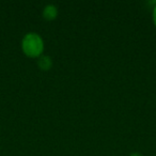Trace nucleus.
Here are the masks:
<instances>
[{"label": "nucleus", "instance_id": "1", "mask_svg": "<svg viewBox=\"0 0 156 156\" xmlns=\"http://www.w3.org/2000/svg\"><path fill=\"white\" fill-rule=\"evenodd\" d=\"M22 50L29 58H39L42 56L45 49V42L40 33L30 31L24 34L20 42Z\"/></svg>", "mask_w": 156, "mask_h": 156}, {"label": "nucleus", "instance_id": "2", "mask_svg": "<svg viewBox=\"0 0 156 156\" xmlns=\"http://www.w3.org/2000/svg\"><path fill=\"white\" fill-rule=\"evenodd\" d=\"M59 14V9L55 3H48L43 8L42 15L46 20H54L57 18Z\"/></svg>", "mask_w": 156, "mask_h": 156}, {"label": "nucleus", "instance_id": "3", "mask_svg": "<svg viewBox=\"0 0 156 156\" xmlns=\"http://www.w3.org/2000/svg\"><path fill=\"white\" fill-rule=\"evenodd\" d=\"M37 63L39 69H42V71H49V69H51L52 64H54L51 57L48 56V55H44V54L37 58Z\"/></svg>", "mask_w": 156, "mask_h": 156}, {"label": "nucleus", "instance_id": "4", "mask_svg": "<svg viewBox=\"0 0 156 156\" xmlns=\"http://www.w3.org/2000/svg\"><path fill=\"white\" fill-rule=\"evenodd\" d=\"M152 20H153L154 26L156 27V2L155 5L153 7V9H152Z\"/></svg>", "mask_w": 156, "mask_h": 156}, {"label": "nucleus", "instance_id": "5", "mask_svg": "<svg viewBox=\"0 0 156 156\" xmlns=\"http://www.w3.org/2000/svg\"><path fill=\"white\" fill-rule=\"evenodd\" d=\"M128 156H143V155L140 153V152H133V153H130Z\"/></svg>", "mask_w": 156, "mask_h": 156}]
</instances>
